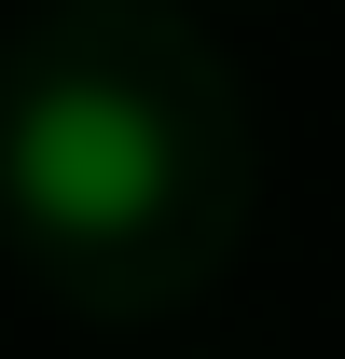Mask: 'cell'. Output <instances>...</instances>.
<instances>
[{"label": "cell", "mask_w": 345, "mask_h": 359, "mask_svg": "<svg viewBox=\"0 0 345 359\" xmlns=\"http://www.w3.org/2000/svg\"><path fill=\"white\" fill-rule=\"evenodd\" d=\"M180 194V138L152 97L125 83H42L14 111V208L55 235V249H125V235L166 222Z\"/></svg>", "instance_id": "6da1fadb"}]
</instances>
